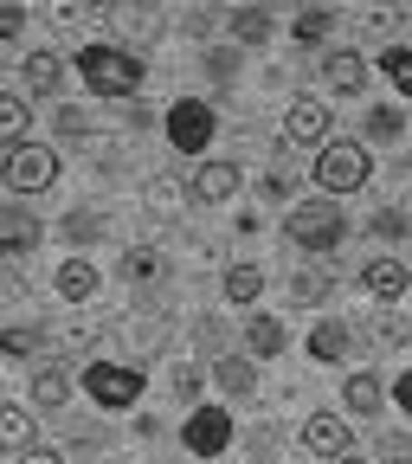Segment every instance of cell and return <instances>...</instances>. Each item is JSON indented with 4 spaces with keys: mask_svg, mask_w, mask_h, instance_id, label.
Segmentation results:
<instances>
[{
    "mask_svg": "<svg viewBox=\"0 0 412 464\" xmlns=\"http://www.w3.org/2000/svg\"><path fill=\"white\" fill-rule=\"evenodd\" d=\"M161 130H168V142H174V155H206V142L219 136V116H213V103L206 97H181V103H168V116H161Z\"/></svg>",
    "mask_w": 412,
    "mask_h": 464,
    "instance_id": "obj_5",
    "label": "cell"
},
{
    "mask_svg": "<svg viewBox=\"0 0 412 464\" xmlns=\"http://www.w3.org/2000/svg\"><path fill=\"white\" fill-rule=\"evenodd\" d=\"M20 464H65L58 451H20Z\"/></svg>",
    "mask_w": 412,
    "mask_h": 464,
    "instance_id": "obj_45",
    "label": "cell"
},
{
    "mask_svg": "<svg viewBox=\"0 0 412 464\" xmlns=\"http://www.w3.org/2000/svg\"><path fill=\"white\" fill-rule=\"evenodd\" d=\"M290 194H297V174H290V168H271L258 181V200H290Z\"/></svg>",
    "mask_w": 412,
    "mask_h": 464,
    "instance_id": "obj_38",
    "label": "cell"
},
{
    "mask_svg": "<svg viewBox=\"0 0 412 464\" xmlns=\"http://www.w3.org/2000/svg\"><path fill=\"white\" fill-rule=\"evenodd\" d=\"M52 290H58L65 304H91L97 290H103V271H97L91 258H65V265L52 271Z\"/></svg>",
    "mask_w": 412,
    "mask_h": 464,
    "instance_id": "obj_17",
    "label": "cell"
},
{
    "mask_svg": "<svg viewBox=\"0 0 412 464\" xmlns=\"http://www.w3.org/2000/svg\"><path fill=\"white\" fill-rule=\"evenodd\" d=\"M58 174H65V161H58L52 142H14V149H0V181L14 188V200H33V194L58 188Z\"/></svg>",
    "mask_w": 412,
    "mask_h": 464,
    "instance_id": "obj_4",
    "label": "cell"
},
{
    "mask_svg": "<svg viewBox=\"0 0 412 464\" xmlns=\"http://www.w3.org/2000/svg\"><path fill=\"white\" fill-rule=\"evenodd\" d=\"M26 393H33V406H39V413H58V406L72 400V368H65V362H39Z\"/></svg>",
    "mask_w": 412,
    "mask_h": 464,
    "instance_id": "obj_18",
    "label": "cell"
},
{
    "mask_svg": "<svg viewBox=\"0 0 412 464\" xmlns=\"http://www.w3.org/2000/svg\"><path fill=\"white\" fill-rule=\"evenodd\" d=\"M116 271H123V284H155V277H161L168 265H161V252H155V246H129Z\"/></svg>",
    "mask_w": 412,
    "mask_h": 464,
    "instance_id": "obj_29",
    "label": "cell"
},
{
    "mask_svg": "<svg viewBox=\"0 0 412 464\" xmlns=\"http://www.w3.org/2000/svg\"><path fill=\"white\" fill-rule=\"evenodd\" d=\"M368 58L355 52V45H341V52H322V84L335 91V97H361L368 91Z\"/></svg>",
    "mask_w": 412,
    "mask_h": 464,
    "instance_id": "obj_12",
    "label": "cell"
},
{
    "mask_svg": "<svg viewBox=\"0 0 412 464\" xmlns=\"http://www.w3.org/2000/svg\"><path fill=\"white\" fill-rule=\"evenodd\" d=\"M219 297L239 304V310H258V297H264V265H225Z\"/></svg>",
    "mask_w": 412,
    "mask_h": 464,
    "instance_id": "obj_20",
    "label": "cell"
},
{
    "mask_svg": "<svg viewBox=\"0 0 412 464\" xmlns=\"http://www.w3.org/2000/svg\"><path fill=\"white\" fill-rule=\"evenodd\" d=\"M368 232H374V239H387V246H399V239H406V213H399V207H380V213L368 219Z\"/></svg>",
    "mask_w": 412,
    "mask_h": 464,
    "instance_id": "obj_37",
    "label": "cell"
},
{
    "mask_svg": "<svg viewBox=\"0 0 412 464\" xmlns=\"http://www.w3.org/2000/svg\"><path fill=\"white\" fill-rule=\"evenodd\" d=\"M84 393L97 413H129L142 400V368H123V362H91L84 368Z\"/></svg>",
    "mask_w": 412,
    "mask_h": 464,
    "instance_id": "obj_6",
    "label": "cell"
},
{
    "mask_svg": "<svg viewBox=\"0 0 412 464\" xmlns=\"http://www.w3.org/2000/svg\"><path fill=\"white\" fill-rule=\"evenodd\" d=\"M52 130L65 136V142H91L97 130H91V116L78 110V103H52Z\"/></svg>",
    "mask_w": 412,
    "mask_h": 464,
    "instance_id": "obj_33",
    "label": "cell"
},
{
    "mask_svg": "<svg viewBox=\"0 0 412 464\" xmlns=\"http://www.w3.org/2000/svg\"><path fill=\"white\" fill-rule=\"evenodd\" d=\"M103 26H110V33H123L129 52H136V45L155 39V7H149V0H103Z\"/></svg>",
    "mask_w": 412,
    "mask_h": 464,
    "instance_id": "obj_13",
    "label": "cell"
},
{
    "mask_svg": "<svg viewBox=\"0 0 412 464\" xmlns=\"http://www.w3.org/2000/svg\"><path fill=\"white\" fill-rule=\"evenodd\" d=\"M380 464H412V439L406 432H380Z\"/></svg>",
    "mask_w": 412,
    "mask_h": 464,
    "instance_id": "obj_42",
    "label": "cell"
},
{
    "mask_svg": "<svg viewBox=\"0 0 412 464\" xmlns=\"http://www.w3.org/2000/svg\"><path fill=\"white\" fill-rule=\"evenodd\" d=\"M283 239L297 246V252H310V258H329V252L348 239V213H341V200H329V194L297 200V207H290V219H283Z\"/></svg>",
    "mask_w": 412,
    "mask_h": 464,
    "instance_id": "obj_2",
    "label": "cell"
},
{
    "mask_svg": "<svg viewBox=\"0 0 412 464\" xmlns=\"http://www.w3.org/2000/svg\"><path fill=\"white\" fill-rule=\"evenodd\" d=\"M239 65H245L239 45H206V78H213V84H232V78H239Z\"/></svg>",
    "mask_w": 412,
    "mask_h": 464,
    "instance_id": "obj_34",
    "label": "cell"
},
{
    "mask_svg": "<svg viewBox=\"0 0 412 464\" xmlns=\"http://www.w3.org/2000/svg\"><path fill=\"white\" fill-rule=\"evenodd\" d=\"M168 387H174V400H181V406H200V387H206V374H200L194 362H181V368L168 374Z\"/></svg>",
    "mask_w": 412,
    "mask_h": 464,
    "instance_id": "obj_36",
    "label": "cell"
},
{
    "mask_svg": "<svg viewBox=\"0 0 412 464\" xmlns=\"http://www.w3.org/2000/svg\"><path fill=\"white\" fill-rule=\"evenodd\" d=\"M213 387H219L225 400L252 406V400H258V362H245V355H219V362H213Z\"/></svg>",
    "mask_w": 412,
    "mask_h": 464,
    "instance_id": "obj_16",
    "label": "cell"
},
{
    "mask_svg": "<svg viewBox=\"0 0 412 464\" xmlns=\"http://www.w3.org/2000/svg\"><path fill=\"white\" fill-rule=\"evenodd\" d=\"M20 290H26V284H20V271H14L7 258H0V304H14V297H20Z\"/></svg>",
    "mask_w": 412,
    "mask_h": 464,
    "instance_id": "obj_44",
    "label": "cell"
},
{
    "mask_svg": "<svg viewBox=\"0 0 412 464\" xmlns=\"http://www.w3.org/2000/svg\"><path fill=\"white\" fill-rule=\"evenodd\" d=\"M341 406H348V413H361V420H374L380 406H387V381L368 374V368H355V374L341 381Z\"/></svg>",
    "mask_w": 412,
    "mask_h": 464,
    "instance_id": "obj_19",
    "label": "cell"
},
{
    "mask_svg": "<svg viewBox=\"0 0 412 464\" xmlns=\"http://www.w3.org/2000/svg\"><path fill=\"white\" fill-rule=\"evenodd\" d=\"M58 239H65V246H97L103 239V207H72L65 219H58Z\"/></svg>",
    "mask_w": 412,
    "mask_h": 464,
    "instance_id": "obj_25",
    "label": "cell"
},
{
    "mask_svg": "<svg viewBox=\"0 0 412 464\" xmlns=\"http://www.w3.org/2000/svg\"><path fill=\"white\" fill-rule=\"evenodd\" d=\"M194 348H200V362L232 355V335H225V323H219V316H200V323H194Z\"/></svg>",
    "mask_w": 412,
    "mask_h": 464,
    "instance_id": "obj_32",
    "label": "cell"
},
{
    "mask_svg": "<svg viewBox=\"0 0 412 464\" xmlns=\"http://www.w3.org/2000/svg\"><path fill=\"white\" fill-rule=\"evenodd\" d=\"M26 130H33V103L26 97H0V142H26Z\"/></svg>",
    "mask_w": 412,
    "mask_h": 464,
    "instance_id": "obj_30",
    "label": "cell"
},
{
    "mask_svg": "<svg viewBox=\"0 0 412 464\" xmlns=\"http://www.w3.org/2000/svg\"><path fill=\"white\" fill-rule=\"evenodd\" d=\"M245 445H252V458H258V464H271V458H277V426H252V432H245Z\"/></svg>",
    "mask_w": 412,
    "mask_h": 464,
    "instance_id": "obj_41",
    "label": "cell"
},
{
    "mask_svg": "<svg viewBox=\"0 0 412 464\" xmlns=\"http://www.w3.org/2000/svg\"><path fill=\"white\" fill-rule=\"evenodd\" d=\"M0 451H33V406H0Z\"/></svg>",
    "mask_w": 412,
    "mask_h": 464,
    "instance_id": "obj_26",
    "label": "cell"
},
{
    "mask_svg": "<svg viewBox=\"0 0 412 464\" xmlns=\"http://www.w3.org/2000/svg\"><path fill=\"white\" fill-rule=\"evenodd\" d=\"M297 445H303L316 464H341V458H348V445H355V432H348V420H341V413H310V420H303V432H297Z\"/></svg>",
    "mask_w": 412,
    "mask_h": 464,
    "instance_id": "obj_10",
    "label": "cell"
},
{
    "mask_svg": "<svg viewBox=\"0 0 412 464\" xmlns=\"http://www.w3.org/2000/svg\"><path fill=\"white\" fill-rule=\"evenodd\" d=\"M39 348H45V329H39V323L0 329V355H7V362H39Z\"/></svg>",
    "mask_w": 412,
    "mask_h": 464,
    "instance_id": "obj_27",
    "label": "cell"
},
{
    "mask_svg": "<svg viewBox=\"0 0 412 464\" xmlns=\"http://www.w3.org/2000/svg\"><path fill=\"white\" fill-rule=\"evenodd\" d=\"M271 39H277L271 7H239V14H232V45H239V52H264Z\"/></svg>",
    "mask_w": 412,
    "mask_h": 464,
    "instance_id": "obj_22",
    "label": "cell"
},
{
    "mask_svg": "<svg viewBox=\"0 0 412 464\" xmlns=\"http://www.w3.org/2000/svg\"><path fill=\"white\" fill-rule=\"evenodd\" d=\"M72 72L84 78L91 97H103V103H129L136 84H142V52H129V45H84V52L72 58Z\"/></svg>",
    "mask_w": 412,
    "mask_h": 464,
    "instance_id": "obj_1",
    "label": "cell"
},
{
    "mask_svg": "<svg viewBox=\"0 0 412 464\" xmlns=\"http://www.w3.org/2000/svg\"><path fill=\"white\" fill-rule=\"evenodd\" d=\"M341 464H368V458H341Z\"/></svg>",
    "mask_w": 412,
    "mask_h": 464,
    "instance_id": "obj_46",
    "label": "cell"
},
{
    "mask_svg": "<svg viewBox=\"0 0 412 464\" xmlns=\"http://www.w3.org/2000/svg\"><path fill=\"white\" fill-rule=\"evenodd\" d=\"M399 136H406V116H399L393 103H374V110H368V142H380V149H393Z\"/></svg>",
    "mask_w": 412,
    "mask_h": 464,
    "instance_id": "obj_31",
    "label": "cell"
},
{
    "mask_svg": "<svg viewBox=\"0 0 412 464\" xmlns=\"http://www.w3.org/2000/svg\"><path fill=\"white\" fill-rule=\"evenodd\" d=\"M368 329L380 335V348H406V342H412V329H406V316H374Z\"/></svg>",
    "mask_w": 412,
    "mask_h": 464,
    "instance_id": "obj_39",
    "label": "cell"
},
{
    "mask_svg": "<svg viewBox=\"0 0 412 464\" xmlns=\"http://www.w3.org/2000/svg\"><path fill=\"white\" fill-rule=\"evenodd\" d=\"M310 174H316V188H322L329 200L361 194V188L374 181V149H368V142H335V136H329V142L316 149V168H310Z\"/></svg>",
    "mask_w": 412,
    "mask_h": 464,
    "instance_id": "obj_3",
    "label": "cell"
},
{
    "mask_svg": "<svg viewBox=\"0 0 412 464\" xmlns=\"http://www.w3.org/2000/svg\"><path fill=\"white\" fill-rule=\"evenodd\" d=\"M45 239V219L33 213V200H0V258H26Z\"/></svg>",
    "mask_w": 412,
    "mask_h": 464,
    "instance_id": "obj_9",
    "label": "cell"
},
{
    "mask_svg": "<svg viewBox=\"0 0 412 464\" xmlns=\"http://www.w3.org/2000/svg\"><path fill=\"white\" fill-rule=\"evenodd\" d=\"M329 136H335V116H329L322 97H297V103L283 110V142H290V149L310 155V149H322Z\"/></svg>",
    "mask_w": 412,
    "mask_h": 464,
    "instance_id": "obj_8",
    "label": "cell"
},
{
    "mask_svg": "<svg viewBox=\"0 0 412 464\" xmlns=\"http://www.w3.org/2000/svg\"><path fill=\"white\" fill-rule=\"evenodd\" d=\"M335 297V271L329 265H303L297 277H290V304H297V310H322Z\"/></svg>",
    "mask_w": 412,
    "mask_h": 464,
    "instance_id": "obj_23",
    "label": "cell"
},
{
    "mask_svg": "<svg viewBox=\"0 0 412 464\" xmlns=\"http://www.w3.org/2000/svg\"><path fill=\"white\" fill-rule=\"evenodd\" d=\"M239 188H245V174H239V161H225V155H200V168L187 174V200L194 207H225Z\"/></svg>",
    "mask_w": 412,
    "mask_h": 464,
    "instance_id": "obj_7",
    "label": "cell"
},
{
    "mask_svg": "<svg viewBox=\"0 0 412 464\" xmlns=\"http://www.w3.org/2000/svg\"><path fill=\"white\" fill-rule=\"evenodd\" d=\"M361 33H374V39H393V33H399V14H393V7H380V14H368V20H361Z\"/></svg>",
    "mask_w": 412,
    "mask_h": 464,
    "instance_id": "obj_43",
    "label": "cell"
},
{
    "mask_svg": "<svg viewBox=\"0 0 412 464\" xmlns=\"http://www.w3.org/2000/svg\"><path fill=\"white\" fill-rule=\"evenodd\" d=\"M181 445H187L194 458H219V451L232 445V413H225V406H194L187 426H181Z\"/></svg>",
    "mask_w": 412,
    "mask_h": 464,
    "instance_id": "obj_11",
    "label": "cell"
},
{
    "mask_svg": "<svg viewBox=\"0 0 412 464\" xmlns=\"http://www.w3.org/2000/svg\"><path fill=\"white\" fill-rule=\"evenodd\" d=\"M239 342H245V362H277L290 335H283V323H277V316H264V310H258V316L245 323V335H239Z\"/></svg>",
    "mask_w": 412,
    "mask_h": 464,
    "instance_id": "obj_21",
    "label": "cell"
},
{
    "mask_svg": "<svg viewBox=\"0 0 412 464\" xmlns=\"http://www.w3.org/2000/svg\"><path fill=\"white\" fill-rule=\"evenodd\" d=\"M329 33H335V14H329V7H303V14H297V26H290V39H297L303 52H316Z\"/></svg>",
    "mask_w": 412,
    "mask_h": 464,
    "instance_id": "obj_28",
    "label": "cell"
},
{
    "mask_svg": "<svg viewBox=\"0 0 412 464\" xmlns=\"http://www.w3.org/2000/svg\"><path fill=\"white\" fill-rule=\"evenodd\" d=\"M361 290H368L374 304H399L406 290H412V271H406L399 258H368V265H361Z\"/></svg>",
    "mask_w": 412,
    "mask_h": 464,
    "instance_id": "obj_14",
    "label": "cell"
},
{
    "mask_svg": "<svg viewBox=\"0 0 412 464\" xmlns=\"http://www.w3.org/2000/svg\"><path fill=\"white\" fill-rule=\"evenodd\" d=\"M348 348H355V329H348V323H316L310 329V362H348Z\"/></svg>",
    "mask_w": 412,
    "mask_h": 464,
    "instance_id": "obj_24",
    "label": "cell"
},
{
    "mask_svg": "<svg viewBox=\"0 0 412 464\" xmlns=\"http://www.w3.org/2000/svg\"><path fill=\"white\" fill-rule=\"evenodd\" d=\"M26 33V7H20V0H0V45H14Z\"/></svg>",
    "mask_w": 412,
    "mask_h": 464,
    "instance_id": "obj_40",
    "label": "cell"
},
{
    "mask_svg": "<svg viewBox=\"0 0 412 464\" xmlns=\"http://www.w3.org/2000/svg\"><path fill=\"white\" fill-rule=\"evenodd\" d=\"M380 72L393 78V91L412 97V52H406V45H387V52H380Z\"/></svg>",
    "mask_w": 412,
    "mask_h": 464,
    "instance_id": "obj_35",
    "label": "cell"
},
{
    "mask_svg": "<svg viewBox=\"0 0 412 464\" xmlns=\"http://www.w3.org/2000/svg\"><path fill=\"white\" fill-rule=\"evenodd\" d=\"M65 58H58V52H26V65H20V78H26V91L33 97H45V103H58V97H65Z\"/></svg>",
    "mask_w": 412,
    "mask_h": 464,
    "instance_id": "obj_15",
    "label": "cell"
}]
</instances>
